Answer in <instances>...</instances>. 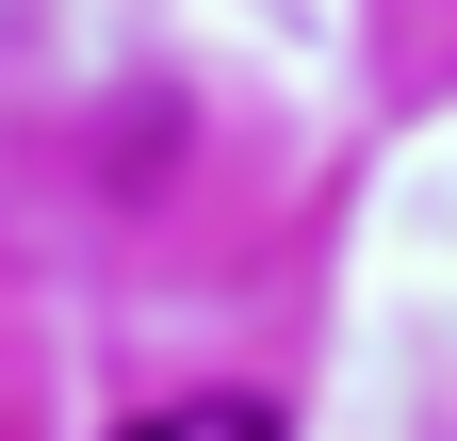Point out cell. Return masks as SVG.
I'll return each instance as SVG.
<instances>
[{"label":"cell","instance_id":"1","mask_svg":"<svg viewBox=\"0 0 457 441\" xmlns=\"http://www.w3.org/2000/svg\"><path fill=\"white\" fill-rule=\"evenodd\" d=\"M114 441H278V409L262 393H163V409H131Z\"/></svg>","mask_w":457,"mask_h":441}]
</instances>
